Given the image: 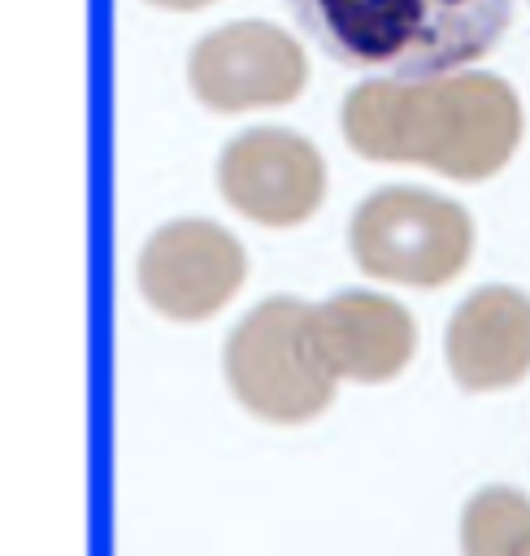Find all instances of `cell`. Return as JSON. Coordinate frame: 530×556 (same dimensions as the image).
Here are the masks:
<instances>
[{
	"label": "cell",
	"mask_w": 530,
	"mask_h": 556,
	"mask_svg": "<svg viewBox=\"0 0 530 556\" xmlns=\"http://www.w3.org/2000/svg\"><path fill=\"white\" fill-rule=\"evenodd\" d=\"M343 135L369 161H413L474 182L508 165L521 139L513 87L482 70L439 78H365L343 100Z\"/></svg>",
	"instance_id": "obj_1"
},
{
	"label": "cell",
	"mask_w": 530,
	"mask_h": 556,
	"mask_svg": "<svg viewBox=\"0 0 530 556\" xmlns=\"http://www.w3.org/2000/svg\"><path fill=\"white\" fill-rule=\"evenodd\" d=\"M287 9L326 56L404 83L465 70L513 17V0H287Z\"/></svg>",
	"instance_id": "obj_2"
},
{
	"label": "cell",
	"mask_w": 530,
	"mask_h": 556,
	"mask_svg": "<svg viewBox=\"0 0 530 556\" xmlns=\"http://www.w3.org/2000/svg\"><path fill=\"white\" fill-rule=\"evenodd\" d=\"M226 382L248 413L274 426L317 417L339 378L317 348L313 308L291 295L256 304L226 339Z\"/></svg>",
	"instance_id": "obj_3"
},
{
	"label": "cell",
	"mask_w": 530,
	"mask_h": 556,
	"mask_svg": "<svg viewBox=\"0 0 530 556\" xmlns=\"http://www.w3.org/2000/svg\"><path fill=\"white\" fill-rule=\"evenodd\" d=\"M474 222L460 204L421 187H382L352 217V256L365 274L439 287L469 261Z\"/></svg>",
	"instance_id": "obj_4"
},
{
	"label": "cell",
	"mask_w": 530,
	"mask_h": 556,
	"mask_svg": "<svg viewBox=\"0 0 530 556\" xmlns=\"http://www.w3.org/2000/svg\"><path fill=\"white\" fill-rule=\"evenodd\" d=\"M187 78H191V91L209 109L239 113V109H265V104L295 100L308 78V65H304L300 43L282 35L278 26L230 22L191 48Z\"/></svg>",
	"instance_id": "obj_5"
},
{
	"label": "cell",
	"mask_w": 530,
	"mask_h": 556,
	"mask_svg": "<svg viewBox=\"0 0 530 556\" xmlns=\"http://www.w3.org/2000/svg\"><path fill=\"white\" fill-rule=\"evenodd\" d=\"M243 269L248 261L230 230L217 222L182 217L143 243L139 291L156 313L174 321H200L243 287Z\"/></svg>",
	"instance_id": "obj_6"
},
{
	"label": "cell",
	"mask_w": 530,
	"mask_h": 556,
	"mask_svg": "<svg viewBox=\"0 0 530 556\" xmlns=\"http://www.w3.org/2000/svg\"><path fill=\"white\" fill-rule=\"evenodd\" d=\"M222 195L261 226H295L317 213L326 191L321 152L295 130L256 126L235 135L217 161Z\"/></svg>",
	"instance_id": "obj_7"
},
{
	"label": "cell",
	"mask_w": 530,
	"mask_h": 556,
	"mask_svg": "<svg viewBox=\"0 0 530 556\" xmlns=\"http://www.w3.org/2000/svg\"><path fill=\"white\" fill-rule=\"evenodd\" d=\"M313 334L330 374L348 382H387L417 348L413 317L374 291H339L313 304Z\"/></svg>",
	"instance_id": "obj_8"
},
{
	"label": "cell",
	"mask_w": 530,
	"mask_h": 556,
	"mask_svg": "<svg viewBox=\"0 0 530 556\" xmlns=\"http://www.w3.org/2000/svg\"><path fill=\"white\" fill-rule=\"evenodd\" d=\"M447 369L465 391H504L530 374V295L517 287L474 291L447 321Z\"/></svg>",
	"instance_id": "obj_9"
},
{
	"label": "cell",
	"mask_w": 530,
	"mask_h": 556,
	"mask_svg": "<svg viewBox=\"0 0 530 556\" xmlns=\"http://www.w3.org/2000/svg\"><path fill=\"white\" fill-rule=\"evenodd\" d=\"M460 556H530V495L482 486L460 513Z\"/></svg>",
	"instance_id": "obj_10"
},
{
	"label": "cell",
	"mask_w": 530,
	"mask_h": 556,
	"mask_svg": "<svg viewBox=\"0 0 530 556\" xmlns=\"http://www.w3.org/2000/svg\"><path fill=\"white\" fill-rule=\"evenodd\" d=\"M148 4H156V9H178V13H191V9H204V4H213V0H148Z\"/></svg>",
	"instance_id": "obj_11"
}]
</instances>
